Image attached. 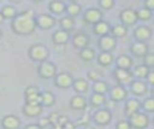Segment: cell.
I'll return each mask as SVG.
<instances>
[{"mask_svg": "<svg viewBox=\"0 0 154 129\" xmlns=\"http://www.w3.org/2000/svg\"><path fill=\"white\" fill-rule=\"evenodd\" d=\"M11 29L17 35H31L36 30L35 12L28 8L17 13V16L11 19Z\"/></svg>", "mask_w": 154, "mask_h": 129, "instance_id": "1", "label": "cell"}, {"mask_svg": "<svg viewBox=\"0 0 154 129\" xmlns=\"http://www.w3.org/2000/svg\"><path fill=\"white\" fill-rule=\"evenodd\" d=\"M28 55L32 61L42 63L46 61L49 57V49L43 43H34L29 47Z\"/></svg>", "mask_w": 154, "mask_h": 129, "instance_id": "2", "label": "cell"}, {"mask_svg": "<svg viewBox=\"0 0 154 129\" xmlns=\"http://www.w3.org/2000/svg\"><path fill=\"white\" fill-rule=\"evenodd\" d=\"M128 121L131 125V129H146L150 123L149 116L146 112H141V111L130 116Z\"/></svg>", "mask_w": 154, "mask_h": 129, "instance_id": "3", "label": "cell"}, {"mask_svg": "<svg viewBox=\"0 0 154 129\" xmlns=\"http://www.w3.org/2000/svg\"><path fill=\"white\" fill-rule=\"evenodd\" d=\"M113 118V115H112V111L107 107H101V109H97L94 113H93V122L96 124V125H107L111 123Z\"/></svg>", "mask_w": 154, "mask_h": 129, "instance_id": "4", "label": "cell"}, {"mask_svg": "<svg viewBox=\"0 0 154 129\" xmlns=\"http://www.w3.org/2000/svg\"><path fill=\"white\" fill-rule=\"evenodd\" d=\"M57 65L49 60H46V61H42L38 64L37 66V75L41 77V78H54L55 75H57Z\"/></svg>", "mask_w": 154, "mask_h": 129, "instance_id": "5", "label": "cell"}, {"mask_svg": "<svg viewBox=\"0 0 154 129\" xmlns=\"http://www.w3.org/2000/svg\"><path fill=\"white\" fill-rule=\"evenodd\" d=\"M119 19L122 22L123 25L128 27H132L138 22L137 18V11L134 8H124L119 12Z\"/></svg>", "mask_w": 154, "mask_h": 129, "instance_id": "6", "label": "cell"}, {"mask_svg": "<svg viewBox=\"0 0 154 129\" xmlns=\"http://www.w3.org/2000/svg\"><path fill=\"white\" fill-rule=\"evenodd\" d=\"M73 76L67 72V71H61L59 74L55 75L54 77V84L58 87V88H61V89H67L70 87H72V83H73Z\"/></svg>", "mask_w": 154, "mask_h": 129, "instance_id": "7", "label": "cell"}, {"mask_svg": "<svg viewBox=\"0 0 154 129\" xmlns=\"http://www.w3.org/2000/svg\"><path fill=\"white\" fill-rule=\"evenodd\" d=\"M97 45H99V48L101 52H111L112 53L117 47V39L114 36H112L111 34H107L99 39Z\"/></svg>", "mask_w": 154, "mask_h": 129, "instance_id": "8", "label": "cell"}, {"mask_svg": "<svg viewBox=\"0 0 154 129\" xmlns=\"http://www.w3.org/2000/svg\"><path fill=\"white\" fill-rule=\"evenodd\" d=\"M112 74H113L114 80L118 82L117 84H120V86L130 84L131 81L134 80V77H132V75H131V71H130V70H126V69L114 68Z\"/></svg>", "mask_w": 154, "mask_h": 129, "instance_id": "9", "label": "cell"}, {"mask_svg": "<svg viewBox=\"0 0 154 129\" xmlns=\"http://www.w3.org/2000/svg\"><path fill=\"white\" fill-rule=\"evenodd\" d=\"M102 17H103V13L100 8L97 7H89L84 11L83 13V20L88 24H96L97 22L102 20Z\"/></svg>", "mask_w": 154, "mask_h": 129, "instance_id": "10", "label": "cell"}, {"mask_svg": "<svg viewBox=\"0 0 154 129\" xmlns=\"http://www.w3.org/2000/svg\"><path fill=\"white\" fill-rule=\"evenodd\" d=\"M36 20V28H40L41 30H48L55 25V18L54 16L49 13H41L37 17H35Z\"/></svg>", "mask_w": 154, "mask_h": 129, "instance_id": "11", "label": "cell"}, {"mask_svg": "<svg viewBox=\"0 0 154 129\" xmlns=\"http://www.w3.org/2000/svg\"><path fill=\"white\" fill-rule=\"evenodd\" d=\"M108 93H109V98L113 102H120L128 98V89L120 84H116L112 88H109Z\"/></svg>", "mask_w": 154, "mask_h": 129, "instance_id": "12", "label": "cell"}, {"mask_svg": "<svg viewBox=\"0 0 154 129\" xmlns=\"http://www.w3.org/2000/svg\"><path fill=\"white\" fill-rule=\"evenodd\" d=\"M89 42H90V37L84 31H77L76 34L72 35V45L79 51L83 48H87Z\"/></svg>", "mask_w": 154, "mask_h": 129, "instance_id": "13", "label": "cell"}, {"mask_svg": "<svg viewBox=\"0 0 154 129\" xmlns=\"http://www.w3.org/2000/svg\"><path fill=\"white\" fill-rule=\"evenodd\" d=\"M41 90L36 86H28L24 90V98L26 104H40Z\"/></svg>", "mask_w": 154, "mask_h": 129, "instance_id": "14", "label": "cell"}, {"mask_svg": "<svg viewBox=\"0 0 154 129\" xmlns=\"http://www.w3.org/2000/svg\"><path fill=\"white\" fill-rule=\"evenodd\" d=\"M0 124H1L2 129H19L22 122H20L19 117H17L14 115H7L1 118Z\"/></svg>", "mask_w": 154, "mask_h": 129, "instance_id": "15", "label": "cell"}, {"mask_svg": "<svg viewBox=\"0 0 154 129\" xmlns=\"http://www.w3.org/2000/svg\"><path fill=\"white\" fill-rule=\"evenodd\" d=\"M22 112L28 118H32V117L41 116L43 112V107L40 104H26L25 102L24 106L22 107Z\"/></svg>", "mask_w": 154, "mask_h": 129, "instance_id": "16", "label": "cell"}, {"mask_svg": "<svg viewBox=\"0 0 154 129\" xmlns=\"http://www.w3.org/2000/svg\"><path fill=\"white\" fill-rule=\"evenodd\" d=\"M152 36V29L147 25H138L134 30V37L136 41L141 42H147Z\"/></svg>", "mask_w": 154, "mask_h": 129, "instance_id": "17", "label": "cell"}, {"mask_svg": "<svg viewBox=\"0 0 154 129\" xmlns=\"http://www.w3.org/2000/svg\"><path fill=\"white\" fill-rule=\"evenodd\" d=\"M141 109V101L137 99V98H130L125 101V105H124V113L125 116L129 118L130 116H132L134 113L138 112Z\"/></svg>", "mask_w": 154, "mask_h": 129, "instance_id": "18", "label": "cell"}, {"mask_svg": "<svg viewBox=\"0 0 154 129\" xmlns=\"http://www.w3.org/2000/svg\"><path fill=\"white\" fill-rule=\"evenodd\" d=\"M129 87H130V92L137 96L143 95L148 90V84L143 80H132Z\"/></svg>", "mask_w": 154, "mask_h": 129, "instance_id": "19", "label": "cell"}, {"mask_svg": "<svg viewBox=\"0 0 154 129\" xmlns=\"http://www.w3.org/2000/svg\"><path fill=\"white\" fill-rule=\"evenodd\" d=\"M130 52L131 54L143 58L148 53V45L147 42H141V41H134L130 46Z\"/></svg>", "mask_w": 154, "mask_h": 129, "instance_id": "20", "label": "cell"}, {"mask_svg": "<svg viewBox=\"0 0 154 129\" xmlns=\"http://www.w3.org/2000/svg\"><path fill=\"white\" fill-rule=\"evenodd\" d=\"M70 107L75 111H83L87 109V99L83 95L76 94L70 99Z\"/></svg>", "mask_w": 154, "mask_h": 129, "instance_id": "21", "label": "cell"}, {"mask_svg": "<svg viewBox=\"0 0 154 129\" xmlns=\"http://www.w3.org/2000/svg\"><path fill=\"white\" fill-rule=\"evenodd\" d=\"M52 41L55 45H65L70 41V33L63 29H58L52 35Z\"/></svg>", "mask_w": 154, "mask_h": 129, "instance_id": "22", "label": "cell"}, {"mask_svg": "<svg viewBox=\"0 0 154 129\" xmlns=\"http://www.w3.org/2000/svg\"><path fill=\"white\" fill-rule=\"evenodd\" d=\"M109 31H111V24L107 22V20H100V22H97L96 24H94L93 25V33L95 34V35H97V36H103V35H107V34H109Z\"/></svg>", "mask_w": 154, "mask_h": 129, "instance_id": "23", "label": "cell"}, {"mask_svg": "<svg viewBox=\"0 0 154 129\" xmlns=\"http://www.w3.org/2000/svg\"><path fill=\"white\" fill-rule=\"evenodd\" d=\"M72 88L76 93L82 95V94H84L89 90V82L85 78H76V80H73Z\"/></svg>", "mask_w": 154, "mask_h": 129, "instance_id": "24", "label": "cell"}, {"mask_svg": "<svg viewBox=\"0 0 154 129\" xmlns=\"http://www.w3.org/2000/svg\"><path fill=\"white\" fill-rule=\"evenodd\" d=\"M55 104V96L49 90H43L40 94V105L43 107H49Z\"/></svg>", "mask_w": 154, "mask_h": 129, "instance_id": "25", "label": "cell"}, {"mask_svg": "<svg viewBox=\"0 0 154 129\" xmlns=\"http://www.w3.org/2000/svg\"><path fill=\"white\" fill-rule=\"evenodd\" d=\"M149 70H150V69L147 68L144 64H138V65H136L135 68H132L130 71H131L132 77H135V80H143V78L147 77Z\"/></svg>", "mask_w": 154, "mask_h": 129, "instance_id": "26", "label": "cell"}, {"mask_svg": "<svg viewBox=\"0 0 154 129\" xmlns=\"http://www.w3.org/2000/svg\"><path fill=\"white\" fill-rule=\"evenodd\" d=\"M96 60L101 66H109L114 61V55L111 52H100L96 57Z\"/></svg>", "mask_w": 154, "mask_h": 129, "instance_id": "27", "label": "cell"}, {"mask_svg": "<svg viewBox=\"0 0 154 129\" xmlns=\"http://www.w3.org/2000/svg\"><path fill=\"white\" fill-rule=\"evenodd\" d=\"M116 65L117 68L120 69H126V70H131L132 66V58L128 54H120L119 57H117L116 59Z\"/></svg>", "mask_w": 154, "mask_h": 129, "instance_id": "28", "label": "cell"}, {"mask_svg": "<svg viewBox=\"0 0 154 129\" xmlns=\"http://www.w3.org/2000/svg\"><path fill=\"white\" fill-rule=\"evenodd\" d=\"M65 7H66V4L61 0H52L48 4L49 11L54 14H63L65 12Z\"/></svg>", "mask_w": 154, "mask_h": 129, "instance_id": "29", "label": "cell"}, {"mask_svg": "<svg viewBox=\"0 0 154 129\" xmlns=\"http://www.w3.org/2000/svg\"><path fill=\"white\" fill-rule=\"evenodd\" d=\"M82 8H81V5L77 2V1H69L66 4V7H65V12H66V16L69 17H77L79 13H81Z\"/></svg>", "mask_w": 154, "mask_h": 129, "instance_id": "30", "label": "cell"}, {"mask_svg": "<svg viewBox=\"0 0 154 129\" xmlns=\"http://www.w3.org/2000/svg\"><path fill=\"white\" fill-rule=\"evenodd\" d=\"M89 101H90L91 107H95V109H101L103 105H106L107 99H106V96H105L103 94L93 93V94H91V96H90V99H89Z\"/></svg>", "mask_w": 154, "mask_h": 129, "instance_id": "31", "label": "cell"}, {"mask_svg": "<svg viewBox=\"0 0 154 129\" xmlns=\"http://www.w3.org/2000/svg\"><path fill=\"white\" fill-rule=\"evenodd\" d=\"M109 34L112 36H114L116 39H122V37L128 35V28L125 25H123L122 23H119V24H116V25L111 27Z\"/></svg>", "mask_w": 154, "mask_h": 129, "instance_id": "32", "label": "cell"}, {"mask_svg": "<svg viewBox=\"0 0 154 129\" xmlns=\"http://www.w3.org/2000/svg\"><path fill=\"white\" fill-rule=\"evenodd\" d=\"M91 88H93L94 93H99V94H103V95L106 93H108V90H109V86H108L107 81H103V80H100V81L94 82L93 86H91Z\"/></svg>", "mask_w": 154, "mask_h": 129, "instance_id": "33", "label": "cell"}, {"mask_svg": "<svg viewBox=\"0 0 154 129\" xmlns=\"http://www.w3.org/2000/svg\"><path fill=\"white\" fill-rule=\"evenodd\" d=\"M78 55L84 61H93L96 58V53H95L94 48H90V47H87V48L81 49L79 53H78Z\"/></svg>", "mask_w": 154, "mask_h": 129, "instance_id": "34", "label": "cell"}, {"mask_svg": "<svg viewBox=\"0 0 154 129\" xmlns=\"http://www.w3.org/2000/svg\"><path fill=\"white\" fill-rule=\"evenodd\" d=\"M59 24H60V27H61L63 30L70 31L75 27V18L69 17V16H63L60 18V20H59Z\"/></svg>", "mask_w": 154, "mask_h": 129, "instance_id": "35", "label": "cell"}, {"mask_svg": "<svg viewBox=\"0 0 154 129\" xmlns=\"http://www.w3.org/2000/svg\"><path fill=\"white\" fill-rule=\"evenodd\" d=\"M1 14L4 16L5 19H13L16 16H17V11H16V7L12 6V5H5L1 7Z\"/></svg>", "mask_w": 154, "mask_h": 129, "instance_id": "36", "label": "cell"}, {"mask_svg": "<svg viewBox=\"0 0 154 129\" xmlns=\"http://www.w3.org/2000/svg\"><path fill=\"white\" fill-rule=\"evenodd\" d=\"M141 109H143L146 113H153L154 112V98L153 96L146 98L141 102Z\"/></svg>", "mask_w": 154, "mask_h": 129, "instance_id": "37", "label": "cell"}, {"mask_svg": "<svg viewBox=\"0 0 154 129\" xmlns=\"http://www.w3.org/2000/svg\"><path fill=\"white\" fill-rule=\"evenodd\" d=\"M152 16H153L152 11H149L146 7H142V8H140L137 11V18H138V20H143V22L149 20L152 18Z\"/></svg>", "mask_w": 154, "mask_h": 129, "instance_id": "38", "label": "cell"}, {"mask_svg": "<svg viewBox=\"0 0 154 129\" xmlns=\"http://www.w3.org/2000/svg\"><path fill=\"white\" fill-rule=\"evenodd\" d=\"M87 76H88V78L94 83V82H96V81H100V80H102L101 77H102V72H100L99 70H96V69H91V70H89L88 72H87Z\"/></svg>", "mask_w": 154, "mask_h": 129, "instance_id": "39", "label": "cell"}, {"mask_svg": "<svg viewBox=\"0 0 154 129\" xmlns=\"http://www.w3.org/2000/svg\"><path fill=\"white\" fill-rule=\"evenodd\" d=\"M142 59H143V64L147 68H149L150 70H154V53L148 52Z\"/></svg>", "mask_w": 154, "mask_h": 129, "instance_id": "40", "label": "cell"}, {"mask_svg": "<svg viewBox=\"0 0 154 129\" xmlns=\"http://www.w3.org/2000/svg\"><path fill=\"white\" fill-rule=\"evenodd\" d=\"M114 5H116L114 0H100L99 1V6L102 10H111L114 7Z\"/></svg>", "mask_w": 154, "mask_h": 129, "instance_id": "41", "label": "cell"}, {"mask_svg": "<svg viewBox=\"0 0 154 129\" xmlns=\"http://www.w3.org/2000/svg\"><path fill=\"white\" fill-rule=\"evenodd\" d=\"M116 129H131V125L128 119H120L116 123Z\"/></svg>", "mask_w": 154, "mask_h": 129, "instance_id": "42", "label": "cell"}, {"mask_svg": "<svg viewBox=\"0 0 154 129\" xmlns=\"http://www.w3.org/2000/svg\"><path fill=\"white\" fill-rule=\"evenodd\" d=\"M59 117H60V113H59L58 111H53V112H51L49 116H48L49 122H51V125H52V124H53V125L57 124L58 121H59Z\"/></svg>", "mask_w": 154, "mask_h": 129, "instance_id": "43", "label": "cell"}, {"mask_svg": "<svg viewBox=\"0 0 154 129\" xmlns=\"http://www.w3.org/2000/svg\"><path fill=\"white\" fill-rule=\"evenodd\" d=\"M40 128H47L48 125H51V122H49V118L48 117H40L38 118V122L36 123Z\"/></svg>", "mask_w": 154, "mask_h": 129, "instance_id": "44", "label": "cell"}, {"mask_svg": "<svg viewBox=\"0 0 154 129\" xmlns=\"http://www.w3.org/2000/svg\"><path fill=\"white\" fill-rule=\"evenodd\" d=\"M146 80H147V83L154 86V70H149V72H148V75H147V77H146Z\"/></svg>", "mask_w": 154, "mask_h": 129, "instance_id": "45", "label": "cell"}, {"mask_svg": "<svg viewBox=\"0 0 154 129\" xmlns=\"http://www.w3.org/2000/svg\"><path fill=\"white\" fill-rule=\"evenodd\" d=\"M143 7H146V8H148L149 11H154V0H146L144 2H143Z\"/></svg>", "mask_w": 154, "mask_h": 129, "instance_id": "46", "label": "cell"}, {"mask_svg": "<svg viewBox=\"0 0 154 129\" xmlns=\"http://www.w3.org/2000/svg\"><path fill=\"white\" fill-rule=\"evenodd\" d=\"M89 117L88 116H83V117H81L78 121H77V124H81L82 123V125H84V127H87V125H89Z\"/></svg>", "mask_w": 154, "mask_h": 129, "instance_id": "47", "label": "cell"}, {"mask_svg": "<svg viewBox=\"0 0 154 129\" xmlns=\"http://www.w3.org/2000/svg\"><path fill=\"white\" fill-rule=\"evenodd\" d=\"M24 129H42V128H40L37 124H34V123H30V124H28V125H25L24 127Z\"/></svg>", "mask_w": 154, "mask_h": 129, "instance_id": "48", "label": "cell"}, {"mask_svg": "<svg viewBox=\"0 0 154 129\" xmlns=\"http://www.w3.org/2000/svg\"><path fill=\"white\" fill-rule=\"evenodd\" d=\"M4 20H5V18H4V16L1 14V12H0V24L1 23H4Z\"/></svg>", "mask_w": 154, "mask_h": 129, "instance_id": "49", "label": "cell"}, {"mask_svg": "<svg viewBox=\"0 0 154 129\" xmlns=\"http://www.w3.org/2000/svg\"><path fill=\"white\" fill-rule=\"evenodd\" d=\"M84 129H94V128H91L90 125H87V127H84Z\"/></svg>", "mask_w": 154, "mask_h": 129, "instance_id": "50", "label": "cell"}, {"mask_svg": "<svg viewBox=\"0 0 154 129\" xmlns=\"http://www.w3.org/2000/svg\"><path fill=\"white\" fill-rule=\"evenodd\" d=\"M152 96L154 98V86H153V88H152Z\"/></svg>", "mask_w": 154, "mask_h": 129, "instance_id": "51", "label": "cell"}, {"mask_svg": "<svg viewBox=\"0 0 154 129\" xmlns=\"http://www.w3.org/2000/svg\"><path fill=\"white\" fill-rule=\"evenodd\" d=\"M1 36H2V31H1V29H0V39H1Z\"/></svg>", "mask_w": 154, "mask_h": 129, "instance_id": "52", "label": "cell"}, {"mask_svg": "<svg viewBox=\"0 0 154 129\" xmlns=\"http://www.w3.org/2000/svg\"><path fill=\"white\" fill-rule=\"evenodd\" d=\"M152 124H153V125H154V118H153V119H152Z\"/></svg>", "mask_w": 154, "mask_h": 129, "instance_id": "53", "label": "cell"}, {"mask_svg": "<svg viewBox=\"0 0 154 129\" xmlns=\"http://www.w3.org/2000/svg\"><path fill=\"white\" fill-rule=\"evenodd\" d=\"M153 129H154V128H153Z\"/></svg>", "mask_w": 154, "mask_h": 129, "instance_id": "54", "label": "cell"}]
</instances>
